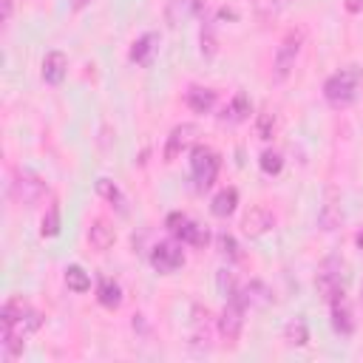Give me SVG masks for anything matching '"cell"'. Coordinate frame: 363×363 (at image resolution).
Returning <instances> with one entry per match:
<instances>
[{"mask_svg":"<svg viewBox=\"0 0 363 363\" xmlns=\"http://www.w3.org/2000/svg\"><path fill=\"white\" fill-rule=\"evenodd\" d=\"M216 244H218L221 258H227V261H241V247H238V241H235L230 233H218Z\"/></svg>","mask_w":363,"mask_h":363,"instance_id":"484cf974","label":"cell"},{"mask_svg":"<svg viewBox=\"0 0 363 363\" xmlns=\"http://www.w3.org/2000/svg\"><path fill=\"white\" fill-rule=\"evenodd\" d=\"M96 301L105 309H119L122 306V286L113 278H99V284H96Z\"/></svg>","mask_w":363,"mask_h":363,"instance_id":"ac0fdd59","label":"cell"},{"mask_svg":"<svg viewBox=\"0 0 363 363\" xmlns=\"http://www.w3.org/2000/svg\"><path fill=\"white\" fill-rule=\"evenodd\" d=\"M9 193H11V199H14L17 204H23V207H34V204H40V201L45 199L48 184H45L37 173L17 167V170H14V176H11Z\"/></svg>","mask_w":363,"mask_h":363,"instance_id":"7a4b0ae2","label":"cell"},{"mask_svg":"<svg viewBox=\"0 0 363 363\" xmlns=\"http://www.w3.org/2000/svg\"><path fill=\"white\" fill-rule=\"evenodd\" d=\"M241 292H244V298H247V306H267V303L272 301V292H269L261 281H252V284L244 286Z\"/></svg>","mask_w":363,"mask_h":363,"instance_id":"603a6c76","label":"cell"},{"mask_svg":"<svg viewBox=\"0 0 363 363\" xmlns=\"http://www.w3.org/2000/svg\"><path fill=\"white\" fill-rule=\"evenodd\" d=\"M88 241H91V247H94L96 252H105V250L113 247V241H116V230H113L105 218H96V221L91 224V230H88Z\"/></svg>","mask_w":363,"mask_h":363,"instance_id":"2e32d148","label":"cell"},{"mask_svg":"<svg viewBox=\"0 0 363 363\" xmlns=\"http://www.w3.org/2000/svg\"><path fill=\"white\" fill-rule=\"evenodd\" d=\"M284 340H286L289 346H303V343L309 340L306 323H303V320H289L286 329H284Z\"/></svg>","mask_w":363,"mask_h":363,"instance_id":"cb8c5ba5","label":"cell"},{"mask_svg":"<svg viewBox=\"0 0 363 363\" xmlns=\"http://www.w3.org/2000/svg\"><path fill=\"white\" fill-rule=\"evenodd\" d=\"M164 227L170 230L173 238H179L182 244H190V247H204V244L210 241L207 227H201L199 221H193V218L184 216V213H170L167 221H164Z\"/></svg>","mask_w":363,"mask_h":363,"instance_id":"8992f818","label":"cell"},{"mask_svg":"<svg viewBox=\"0 0 363 363\" xmlns=\"http://www.w3.org/2000/svg\"><path fill=\"white\" fill-rule=\"evenodd\" d=\"M235 207H238V190H235V187H224V190H218V193L213 196V201H210V213H213L216 218H227V216H233Z\"/></svg>","mask_w":363,"mask_h":363,"instance_id":"e0dca14e","label":"cell"},{"mask_svg":"<svg viewBox=\"0 0 363 363\" xmlns=\"http://www.w3.org/2000/svg\"><path fill=\"white\" fill-rule=\"evenodd\" d=\"M184 102L193 113H210L216 108V91L213 88H201V85H193L187 88L184 94Z\"/></svg>","mask_w":363,"mask_h":363,"instance_id":"9a60e30c","label":"cell"},{"mask_svg":"<svg viewBox=\"0 0 363 363\" xmlns=\"http://www.w3.org/2000/svg\"><path fill=\"white\" fill-rule=\"evenodd\" d=\"M193 133H196V128L187 125V122H184V125H176V128L170 130V136H167V142H164V162H167V164L182 156V150L193 142Z\"/></svg>","mask_w":363,"mask_h":363,"instance_id":"7c38bea8","label":"cell"},{"mask_svg":"<svg viewBox=\"0 0 363 363\" xmlns=\"http://www.w3.org/2000/svg\"><path fill=\"white\" fill-rule=\"evenodd\" d=\"M156 48H159V34H156V31H147V34H142L139 40H133V45H130V51H128V60L136 62V65H147L150 57L156 54Z\"/></svg>","mask_w":363,"mask_h":363,"instance_id":"4fadbf2b","label":"cell"},{"mask_svg":"<svg viewBox=\"0 0 363 363\" xmlns=\"http://www.w3.org/2000/svg\"><path fill=\"white\" fill-rule=\"evenodd\" d=\"M363 96V68L346 65L323 82V99L332 108H349Z\"/></svg>","mask_w":363,"mask_h":363,"instance_id":"6da1fadb","label":"cell"},{"mask_svg":"<svg viewBox=\"0 0 363 363\" xmlns=\"http://www.w3.org/2000/svg\"><path fill=\"white\" fill-rule=\"evenodd\" d=\"M218 289H221L224 298H230V295L238 289V286H235V278H233L230 269H221V272H218Z\"/></svg>","mask_w":363,"mask_h":363,"instance_id":"f1b7e54d","label":"cell"},{"mask_svg":"<svg viewBox=\"0 0 363 363\" xmlns=\"http://www.w3.org/2000/svg\"><path fill=\"white\" fill-rule=\"evenodd\" d=\"M91 0H74V9H85Z\"/></svg>","mask_w":363,"mask_h":363,"instance_id":"d6a6232c","label":"cell"},{"mask_svg":"<svg viewBox=\"0 0 363 363\" xmlns=\"http://www.w3.org/2000/svg\"><path fill=\"white\" fill-rule=\"evenodd\" d=\"M258 167L267 173V176H278L281 167H284V156L278 150H264L261 159H258Z\"/></svg>","mask_w":363,"mask_h":363,"instance_id":"83f0119b","label":"cell"},{"mask_svg":"<svg viewBox=\"0 0 363 363\" xmlns=\"http://www.w3.org/2000/svg\"><path fill=\"white\" fill-rule=\"evenodd\" d=\"M218 167H221V159L213 147L207 145H196L190 150V176H193V184L196 190H207L213 187L216 176H218Z\"/></svg>","mask_w":363,"mask_h":363,"instance_id":"3957f363","label":"cell"},{"mask_svg":"<svg viewBox=\"0 0 363 363\" xmlns=\"http://www.w3.org/2000/svg\"><path fill=\"white\" fill-rule=\"evenodd\" d=\"M199 9H201V0H167V23L179 26L184 20H190Z\"/></svg>","mask_w":363,"mask_h":363,"instance_id":"ffe728a7","label":"cell"},{"mask_svg":"<svg viewBox=\"0 0 363 363\" xmlns=\"http://www.w3.org/2000/svg\"><path fill=\"white\" fill-rule=\"evenodd\" d=\"M68 74V57L62 51H48L43 60V79L48 85H60Z\"/></svg>","mask_w":363,"mask_h":363,"instance_id":"5bb4252c","label":"cell"},{"mask_svg":"<svg viewBox=\"0 0 363 363\" xmlns=\"http://www.w3.org/2000/svg\"><path fill=\"white\" fill-rule=\"evenodd\" d=\"M40 235H43V238H54V235H60V207H57V204H51V207L45 210L43 224H40Z\"/></svg>","mask_w":363,"mask_h":363,"instance_id":"d4e9b609","label":"cell"},{"mask_svg":"<svg viewBox=\"0 0 363 363\" xmlns=\"http://www.w3.org/2000/svg\"><path fill=\"white\" fill-rule=\"evenodd\" d=\"M199 43H201V57H204V60H210V57L216 54V48H218V43H216V28H213V23H210V20H204V26H201Z\"/></svg>","mask_w":363,"mask_h":363,"instance_id":"4316f807","label":"cell"},{"mask_svg":"<svg viewBox=\"0 0 363 363\" xmlns=\"http://www.w3.org/2000/svg\"><path fill=\"white\" fill-rule=\"evenodd\" d=\"M272 130H275V116L272 113H261L258 116V136L261 139H272Z\"/></svg>","mask_w":363,"mask_h":363,"instance_id":"f546056e","label":"cell"},{"mask_svg":"<svg viewBox=\"0 0 363 363\" xmlns=\"http://www.w3.org/2000/svg\"><path fill=\"white\" fill-rule=\"evenodd\" d=\"M3 3V23H11V14H14V0H0Z\"/></svg>","mask_w":363,"mask_h":363,"instance_id":"4dcf8cb0","label":"cell"},{"mask_svg":"<svg viewBox=\"0 0 363 363\" xmlns=\"http://www.w3.org/2000/svg\"><path fill=\"white\" fill-rule=\"evenodd\" d=\"M272 227H275V216H272L267 207H250L247 216L241 218V230H244V235H250V238H258V235L269 233Z\"/></svg>","mask_w":363,"mask_h":363,"instance_id":"30bf717a","label":"cell"},{"mask_svg":"<svg viewBox=\"0 0 363 363\" xmlns=\"http://www.w3.org/2000/svg\"><path fill=\"white\" fill-rule=\"evenodd\" d=\"M247 298H244V292L241 289H235L230 298H227V303H224V309H221V318H218V332H221V337L227 340V343H235L238 340V335H241V329H244V315H247Z\"/></svg>","mask_w":363,"mask_h":363,"instance_id":"277c9868","label":"cell"},{"mask_svg":"<svg viewBox=\"0 0 363 363\" xmlns=\"http://www.w3.org/2000/svg\"><path fill=\"white\" fill-rule=\"evenodd\" d=\"M250 111H252V105H250V96L247 94H235L230 102H227V108L221 111V122H244L247 116H250Z\"/></svg>","mask_w":363,"mask_h":363,"instance_id":"d6986e66","label":"cell"},{"mask_svg":"<svg viewBox=\"0 0 363 363\" xmlns=\"http://www.w3.org/2000/svg\"><path fill=\"white\" fill-rule=\"evenodd\" d=\"M343 281H346V264L340 258H326L318 272V292L323 295V301H332L335 295L346 292Z\"/></svg>","mask_w":363,"mask_h":363,"instance_id":"52a82bcc","label":"cell"},{"mask_svg":"<svg viewBox=\"0 0 363 363\" xmlns=\"http://www.w3.org/2000/svg\"><path fill=\"white\" fill-rule=\"evenodd\" d=\"M65 286L71 289V292H88L91 289V275L79 267V264H71V267H65Z\"/></svg>","mask_w":363,"mask_h":363,"instance_id":"44dd1931","label":"cell"},{"mask_svg":"<svg viewBox=\"0 0 363 363\" xmlns=\"http://www.w3.org/2000/svg\"><path fill=\"white\" fill-rule=\"evenodd\" d=\"M357 247L363 250V233H357Z\"/></svg>","mask_w":363,"mask_h":363,"instance_id":"836d02e7","label":"cell"},{"mask_svg":"<svg viewBox=\"0 0 363 363\" xmlns=\"http://www.w3.org/2000/svg\"><path fill=\"white\" fill-rule=\"evenodd\" d=\"M340 221H343L340 196H337L335 190H326V199H323V204H320V210H318V227L326 230V233H332V230L340 227Z\"/></svg>","mask_w":363,"mask_h":363,"instance_id":"8fae6325","label":"cell"},{"mask_svg":"<svg viewBox=\"0 0 363 363\" xmlns=\"http://www.w3.org/2000/svg\"><path fill=\"white\" fill-rule=\"evenodd\" d=\"M96 193H99L105 201H111L119 213H125V196H122V190H119L111 179H99V182H96Z\"/></svg>","mask_w":363,"mask_h":363,"instance_id":"7402d4cb","label":"cell"},{"mask_svg":"<svg viewBox=\"0 0 363 363\" xmlns=\"http://www.w3.org/2000/svg\"><path fill=\"white\" fill-rule=\"evenodd\" d=\"M301 45H303V31H289L281 40V45L275 48V60H272V79L275 82L289 79V74L295 68V60L301 54Z\"/></svg>","mask_w":363,"mask_h":363,"instance_id":"5b68a950","label":"cell"},{"mask_svg":"<svg viewBox=\"0 0 363 363\" xmlns=\"http://www.w3.org/2000/svg\"><path fill=\"white\" fill-rule=\"evenodd\" d=\"M343 6H346V11H349V14L363 11V0H343Z\"/></svg>","mask_w":363,"mask_h":363,"instance_id":"1f68e13d","label":"cell"},{"mask_svg":"<svg viewBox=\"0 0 363 363\" xmlns=\"http://www.w3.org/2000/svg\"><path fill=\"white\" fill-rule=\"evenodd\" d=\"M150 264H153L156 272L170 275V272H176V269L184 264V252H182V247L173 244V241H159V244L150 250Z\"/></svg>","mask_w":363,"mask_h":363,"instance_id":"ba28073f","label":"cell"},{"mask_svg":"<svg viewBox=\"0 0 363 363\" xmlns=\"http://www.w3.org/2000/svg\"><path fill=\"white\" fill-rule=\"evenodd\" d=\"M329 303V315H332V329L343 337H349L354 332V318H352V309H349V301H346V292L335 295Z\"/></svg>","mask_w":363,"mask_h":363,"instance_id":"9c48e42d","label":"cell"}]
</instances>
